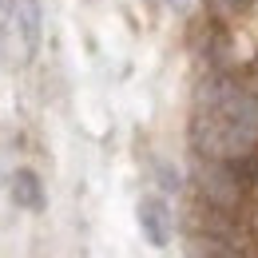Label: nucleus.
I'll return each mask as SVG.
<instances>
[{
	"mask_svg": "<svg viewBox=\"0 0 258 258\" xmlns=\"http://www.w3.org/2000/svg\"><path fill=\"white\" fill-rule=\"evenodd\" d=\"M195 139L211 155H242L258 143V99L242 88H211L195 111Z\"/></svg>",
	"mask_w": 258,
	"mask_h": 258,
	"instance_id": "f257e3e1",
	"label": "nucleus"
},
{
	"mask_svg": "<svg viewBox=\"0 0 258 258\" xmlns=\"http://www.w3.org/2000/svg\"><path fill=\"white\" fill-rule=\"evenodd\" d=\"M8 28L20 44V60H32L40 52V40H44V12H40V0H12L8 4Z\"/></svg>",
	"mask_w": 258,
	"mask_h": 258,
	"instance_id": "f03ea898",
	"label": "nucleus"
},
{
	"mask_svg": "<svg viewBox=\"0 0 258 258\" xmlns=\"http://www.w3.org/2000/svg\"><path fill=\"white\" fill-rule=\"evenodd\" d=\"M135 219H139V230H143V238L151 242V246H167L171 242V211H167V203H163L159 195H143L139 199V207H135Z\"/></svg>",
	"mask_w": 258,
	"mask_h": 258,
	"instance_id": "7ed1b4c3",
	"label": "nucleus"
},
{
	"mask_svg": "<svg viewBox=\"0 0 258 258\" xmlns=\"http://www.w3.org/2000/svg\"><path fill=\"white\" fill-rule=\"evenodd\" d=\"M12 203L16 207H24V211H44V183H40V175L28 171V167H20L16 175H12Z\"/></svg>",
	"mask_w": 258,
	"mask_h": 258,
	"instance_id": "20e7f679",
	"label": "nucleus"
},
{
	"mask_svg": "<svg viewBox=\"0 0 258 258\" xmlns=\"http://www.w3.org/2000/svg\"><path fill=\"white\" fill-rule=\"evenodd\" d=\"M163 4H167L171 12H187V8H191V0H163Z\"/></svg>",
	"mask_w": 258,
	"mask_h": 258,
	"instance_id": "39448f33",
	"label": "nucleus"
}]
</instances>
